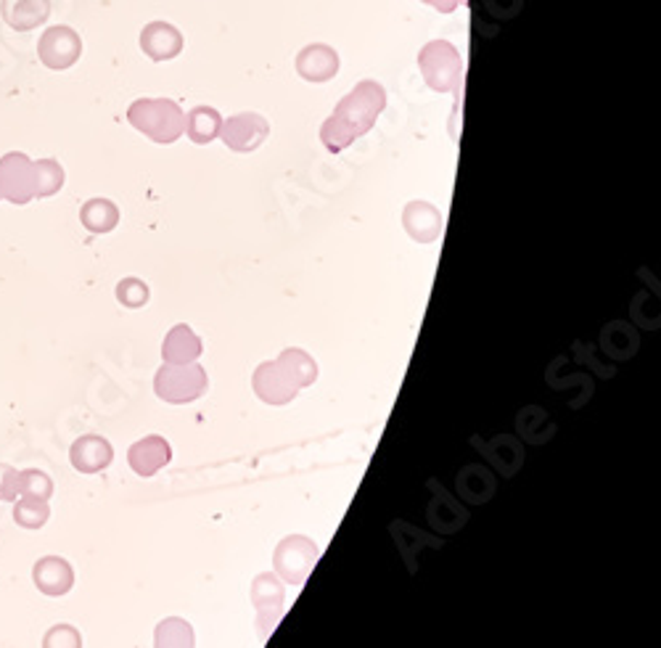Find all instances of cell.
<instances>
[{
	"instance_id": "cell-1",
	"label": "cell",
	"mask_w": 661,
	"mask_h": 648,
	"mask_svg": "<svg viewBox=\"0 0 661 648\" xmlns=\"http://www.w3.org/2000/svg\"><path fill=\"white\" fill-rule=\"evenodd\" d=\"M384 109H387V91H384L381 82H357L355 91L346 93L333 109L331 117L323 122L320 140L331 154L344 151L346 146L355 144L357 138H363L376 125Z\"/></svg>"
},
{
	"instance_id": "cell-2",
	"label": "cell",
	"mask_w": 661,
	"mask_h": 648,
	"mask_svg": "<svg viewBox=\"0 0 661 648\" xmlns=\"http://www.w3.org/2000/svg\"><path fill=\"white\" fill-rule=\"evenodd\" d=\"M127 122L153 144H175L185 133L183 109L170 99H138L127 109Z\"/></svg>"
},
{
	"instance_id": "cell-3",
	"label": "cell",
	"mask_w": 661,
	"mask_h": 648,
	"mask_svg": "<svg viewBox=\"0 0 661 648\" xmlns=\"http://www.w3.org/2000/svg\"><path fill=\"white\" fill-rule=\"evenodd\" d=\"M419 67L426 86L436 93H455V109L464 101V59L447 41H432L419 54Z\"/></svg>"
},
{
	"instance_id": "cell-4",
	"label": "cell",
	"mask_w": 661,
	"mask_h": 648,
	"mask_svg": "<svg viewBox=\"0 0 661 648\" xmlns=\"http://www.w3.org/2000/svg\"><path fill=\"white\" fill-rule=\"evenodd\" d=\"M207 371L196 363H170L157 374V395L167 402H194L207 393Z\"/></svg>"
},
{
	"instance_id": "cell-5",
	"label": "cell",
	"mask_w": 661,
	"mask_h": 648,
	"mask_svg": "<svg viewBox=\"0 0 661 648\" xmlns=\"http://www.w3.org/2000/svg\"><path fill=\"white\" fill-rule=\"evenodd\" d=\"M318 561V545L305 535H288L278 543L273 554L275 572H278L288 586H301Z\"/></svg>"
},
{
	"instance_id": "cell-6",
	"label": "cell",
	"mask_w": 661,
	"mask_h": 648,
	"mask_svg": "<svg viewBox=\"0 0 661 648\" xmlns=\"http://www.w3.org/2000/svg\"><path fill=\"white\" fill-rule=\"evenodd\" d=\"M37 56L54 72L75 67L82 56V37L72 27L59 24V27H48L37 41Z\"/></svg>"
},
{
	"instance_id": "cell-7",
	"label": "cell",
	"mask_w": 661,
	"mask_h": 648,
	"mask_svg": "<svg viewBox=\"0 0 661 648\" xmlns=\"http://www.w3.org/2000/svg\"><path fill=\"white\" fill-rule=\"evenodd\" d=\"M286 590L281 586L278 575L262 572L252 582V603L257 609V625H260V638L265 640L275 630L278 619L284 617Z\"/></svg>"
},
{
	"instance_id": "cell-8",
	"label": "cell",
	"mask_w": 661,
	"mask_h": 648,
	"mask_svg": "<svg viewBox=\"0 0 661 648\" xmlns=\"http://www.w3.org/2000/svg\"><path fill=\"white\" fill-rule=\"evenodd\" d=\"M0 196L14 204H27L35 196V170L24 151H9L0 157Z\"/></svg>"
},
{
	"instance_id": "cell-9",
	"label": "cell",
	"mask_w": 661,
	"mask_h": 648,
	"mask_svg": "<svg viewBox=\"0 0 661 648\" xmlns=\"http://www.w3.org/2000/svg\"><path fill=\"white\" fill-rule=\"evenodd\" d=\"M271 136V122L257 112H241L228 122H223L220 138L226 140L230 151L252 154L265 144V138Z\"/></svg>"
},
{
	"instance_id": "cell-10",
	"label": "cell",
	"mask_w": 661,
	"mask_h": 648,
	"mask_svg": "<svg viewBox=\"0 0 661 648\" xmlns=\"http://www.w3.org/2000/svg\"><path fill=\"white\" fill-rule=\"evenodd\" d=\"M252 387L257 397L262 402H267V406H286V402H292L299 395V384L288 376V371L278 361L262 363L254 371Z\"/></svg>"
},
{
	"instance_id": "cell-11",
	"label": "cell",
	"mask_w": 661,
	"mask_h": 648,
	"mask_svg": "<svg viewBox=\"0 0 661 648\" xmlns=\"http://www.w3.org/2000/svg\"><path fill=\"white\" fill-rule=\"evenodd\" d=\"M183 46V32L170 22H151L140 32V48L151 61L175 59V56H181Z\"/></svg>"
},
{
	"instance_id": "cell-12",
	"label": "cell",
	"mask_w": 661,
	"mask_h": 648,
	"mask_svg": "<svg viewBox=\"0 0 661 648\" xmlns=\"http://www.w3.org/2000/svg\"><path fill=\"white\" fill-rule=\"evenodd\" d=\"M297 72L307 82H329L339 75V54L326 43L305 46L297 56Z\"/></svg>"
},
{
	"instance_id": "cell-13",
	"label": "cell",
	"mask_w": 661,
	"mask_h": 648,
	"mask_svg": "<svg viewBox=\"0 0 661 648\" xmlns=\"http://www.w3.org/2000/svg\"><path fill=\"white\" fill-rule=\"evenodd\" d=\"M402 223L410 239L419 243H432L442 236V212L429 202H410L402 212Z\"/></svg>"
},
{
	"instance_id": "cell-14",
	"label": "cell",
	"mask_w": 661,
	"mask_h": 648,
	"mask_svg": "<svg viewBox=\"0 0 661 648\" xmlns=\"http://www.w3.org/2000/svg\"><path fill=\"white\" fill-rule=\"evenodd\" d=\"M0 14H3L11 30L30 32L48 22L50 0H3Z\"/></svg>"
},
{
	"instance_id": "cell-15",
	"label": "cell",
	"mask_w": 661,
	"mask_h": 648,
	"mask_svg": "<svg viewBox=\"0 0 661 648\" xmlns=\"http://www.w3.org/2000/svg\"><path fill=\"white\" fill-rule=\"evenodd\" d=\"M170 458H172V451L162 437H149L138 442V445L130 451V464L140 477H151V474H157L159 468L170 464Z\"/></svg>"
},
{
	"instance_id": "cell-16",
	"label": "cell",
	"mask_w": 661,
	"mask_h": 648,
	"mask_svg": "<svg viewBox=\"0 0 661 648\" xmlns=\"http://www.w3.org/2000/svg\"><path fill=\"white\" fill-rule=\"evenodd\" d=\"M220 127H223L220 112L212 106H196L185 114V136L198 146L212 144V140L220 136Z\"/></svg>"
},
{
	"instance_id": "cell-17",
	"label": "cell",
	"mask_w": 661,
	"mask_h": 648,
	"mask_svg": "<svg viewBox=\"0 0 661 648\" xmlns=\"http://www.w3.org/2000/svg\"><path fill=\"white\" fill-rule=\"evenodd\" d=\"M198 355H202V339L189 326H175L164 339L167 363H196Z\"/></svg>"
},
{
	"instance_id": "cell-18",
	"label": "cell",
	"mask_w": 661,
	"mask_h": 648,
	"mask_svg": "<svg viewBox=\"0 0 661 648\" xmlns=\"http://www.w3.org/2000/svg\"><path fill=\"white\" fill-rule=\"evenodd\" d=\"M82 226L93 234H109L119 223L117 204H112L109 198H91L80 212Z\"/></svg>"
},
{
	"instance_id": "cell-19",
	"label": "cell",
	"mask_w": 661,
	"mask_h": 648,
	"mask_svg": "<svg viewBox=\"0 0 661 648\" xmlns=\"http://www.w3.org/2000/svg\"><path fill=\"white\" fill-rule=\"evenodd\" d=\"M278 363L284 365V368L288 371V376H292L294 382L299 384V389L301 387H310V384H316L318 365H316V361H312L310 355H307V352H301V350H284V352H281Z\"/></svg>"
},
{
	"instance_id": "cell-20",
	"label": "cell",
	"mask_w": 661,
	"mask_h": 648,
	"mask_svg": "<svg viewBox=\"0 0 661 648\" xmlns=\"http://www.w3.org/2000/svg\"><path fill=\"white\" fill-rule=\"evenodd\" d=\"M157 648H194V627L178 617L164 619L157 627Z\"/></svg>"
},
{
	"instance_id": "cell-21",
	"label": "cell",
	"mask_w": 661,
	"mask_h": 648,
	"mask_svg": "<svg viewBox=\"0 0 661 648\" xmlns=\"http://www.w3.org/2000/svg\"><path fill=\"white\" fill-rule=\"evenodd\" d=\"M112 461V447L109 442L99 437L82 440L80 445H75V464L86 471H95V468H104Z\"/></svg>"
},
{
	"instance_id": "cell-22",
	"label": "cell",
	"mask_w": 661,
	"mask_h": 648,
	"mask_svg": "<svg viewBox=\"0 0 661 648\" xmlns=\"http://www.w3.org/2000/svg\"><path fill=\"white\" fill-rule=\"evenodd\" d=\"M35 170V196H54L64 185V167L56 159L32 162Z\"/></svg>"
},
{
	"instance_id": "cell-23",
	"label": "cell",
	"mask_w": 661,
	"mask_h": 648,
	"mask_svg": "<svg viewBox=\"0 0 661 648\" xmlns=\"http://www.w3.org/2000/svg\"><path fill=\"white\" fill-rule=\"evenodd\" d=\"M117 297L119 302H125L127 307H140L149 299V286L138 278H127L117 286Z\"/></svg>"
},
{
	"instance_id": "cell-24",
	"label": "cell",
	"mask_w": 661,
	"mask_h": 648,
	"mask_svg": "<svg viewBox=\"0 0 661 648\" xmlns=\"http://www.w3.org/2000/svg\"><path fill=\"white\" fill-rule=\"evenodd\" d=\"M426 5H432V9L440 11V14H453L458 5H466V0H423Z\"/></svg>"
}]
</instances>
